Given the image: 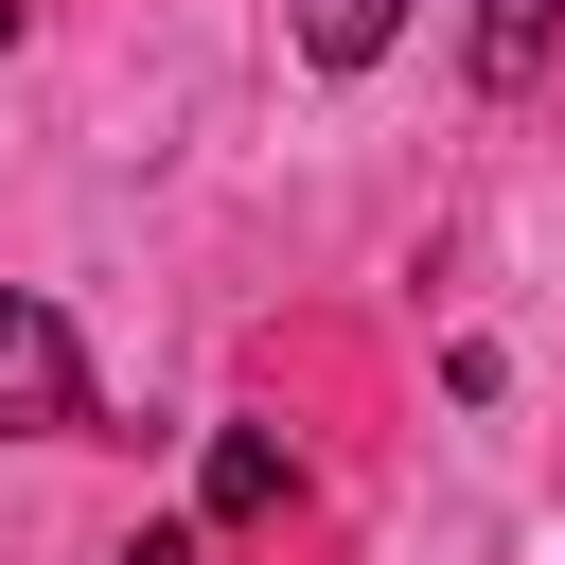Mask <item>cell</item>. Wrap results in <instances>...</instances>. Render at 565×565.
<instances>
[{
	"mask_svg": "<svg viewBox=\"0 0 565 565\" xmlns=\"http://www.w3.org/2000/svg\"><path fill=\"white\" fill-rule=\"evenodd\" d=\"M88 424V353L35 282H0V441H71Z\"/></svg>",
	"mask_w": 565,
	"mask_h": 565,
	"instance_id": "cell-1",
	"label": "cell"
},
{
	"mask_svg": "<svg viewBox=\"0 0 565 565\" xmlns=\"http://www.w3.org/2000/svg\"><path fill=\"white\" fill-rule=\"evenodd\" d=\"M194 494H212L230 530H247V512H282V494H300V459H282V424H212V459H194Z\"/></svg>",
	"mask_w": 565,
	"mask_h": 565,
	"instance_id": "cell-2",
	"label": "cell"
},
{
	"mask_svg": "<svg viewBox=\"0 0 565 565\" xmlns=\"http://www.w3.org/2000/svg\"><path fill=\"white\" fill-rule=\"evenodd\" d=\"M547 35H565V0H494V18H477V88H530Z\"/></svg>",
	"mask_w": 565,
	"mask_h": 565,
	"instance_id": "cell-3",
	"label": "cell"
},
{
	"mask_svg": "<svg viewBox=\"0 0 565 565\" xmlns=\"http://www.w3.org/2000/svg\"><path fill=\"white\" fill-rule=\"evenodd\" d=\"M388 35H406V0H300V53L318 71H371Z\"/></svg>",
	"mask_w": 565,
	"mask_h": 565,
	"instance_id": "cell-4",
	"label": "cell"
},
{
	"mask_svg": "<svg viewBox=\"0 0 565 565\" xmlns=\"http://www.w3.org/2000/svg\"><path fill=\"white\" fill-rule=\"evenodd\" d=\"M0 53H18V0H0Z\"/></svg>",
	"mask_w": 565,
	"mask_h": 565,
	"instance_id": "cell-5",
	"label": "cell"
}]
</instances>
